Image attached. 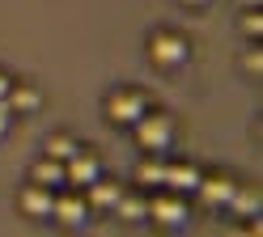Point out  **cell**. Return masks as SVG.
<instances>
[{
  "mask_svg": "<svg viewBox=\"0 0 263 237\" xmlns=\"http://www.w3.org/2000/svg\"><path fill=\"white\" fill-rule=\"evenodd\" d=\"M132 131H136V144L144 152H166L174 144V118L166 110H144L136 123H132Z\"/></svg>",
  "mask_w": 263,
  "mask_h": 237,
  "instance_id": "1",
  "label": "cell"
},
{
  "mask_svg": "<svg viewBox=\"0 0 263 237\" xmlns=\"http://www.w3.org/2000/svg\"><path fill=\"white\" fill-rule=\"evenodd\" d=\"M187 55H191V43H187V34H178V30H157L149 38V60L157 68H183Z\"/></svg>",
  "mask_w": 263,
  "mask_h": 237,
  "instance_id": "2",
  "label": "cell"
},
{
  "mask_svg": "<svg viewBox=\"0 0 263 237\" xmlns=\"http://www.w3.org/2000/svg\"><path fill=\"white\" fill-rule=\"evenodd\" d=\"M144 110H149V97H144L140 89H127V85H119V89L106 97V118L119 123V127H132Z\"/></svg>",
  "mask_w": 263,
  "mask_h": 237,
  "instance_id": "3",
  "label": "cell"
},
{
  "mask_svg": "<svg viewBox=\"0 0 263 237\" xmlns=\"http://www.w3.org/2000/svg\"><path fill=\"white\" fill-rule=\"evenodd\" d=\"M149 220H157V225H170V229L183 225V220H187V195L157 186V195H149Z\"/></svg>",
  "mask_w": 263,
  "mask_h": 237,
  "instance_id": "4",
  "label": "cell"
},
{
  "mask_svg": "<svg viewBox=\"0 0 263 237\" xmlns=\"http://www.w3.org/2000/svg\"><path fill=\"white\" fill-rule=\"evenodd\" d=\"M51 216L60 220V225H85V216H89V199L81 186H68V191H60L55 203H51Z\"/></svg>",
  "mask_w": 263,
  "mask_h": 237,
  "instance_id": "5",
  "label": "cell"
},
{
  "mask_svg": "<svg viewBox=\"0 0 263 237\" xmlns=\"http://www.w3.org/2000/svg\"><path fill=\"white\" fill-rule=\"evenodd\" d=\"M98 174H102V161H98L89 148H77L72 157L64 161V186H89Z\"/></svg>",
  "mask_w": 263,
  "mask_h": 237,
  "instance_id": "6",
  "label": "cell"
},
{
  "mask_svg": "<svg viewBox=\"0 0 263 237\" xmlns=\"http://www.w3.org/2000/svg\"><path fill=\"white\" fill-rule=\"evenodd\" d=\"M51 203H55V191L43 186V182H34V178H30V186H22V195H17V208L30 220H47L51 216Z\"/></svg>",
  "mask_w": 263,
  "mask_h": 237,
  "instance_id": "7",
  "label": "cell"
},
{
  "mask_svg": "<svg viewBox=\"0 0 263 237\" xmlns=\"http://www.w3.org/2000/svg\"><path fill=\"white\" fill-rule=\"evenodd\" d=\"M200 178H204V169L195 161H166V178H161V186H166V191H178V195H195Z\"/></svg>",
  "mask_w": 263,
  "mask_h": 237,
  "instance_id": "8",
  "label": "cell"
},
{
  "mask_svg": "<svg viewBox=\"0 0 263 237\" xmlns=\"http://www.w3.org/2000/svg\"><path fill=\"white\" fill-rule=\"evenodd\" d=\"M234 186H238V182L229 178V174H204L200 186H195V195H200L208 208H225L229 195H234Z\"/></svg>",
  "mask_w": 263,
  "mask_h": 237,
  "instance_id": "9",
  "label": "cell"
},
{
  "mask_svg": "<svg viewBox=\"0 0 263 237\" xmlns=\"http://www.w3.org/2000/svg\"><path fill=\"white\" fill-rule=\"evenodd\" d=\"M81 191H85V199H89V208H98V212H115V203H119V195H123V186L98 174V178H93L89 186H81Z\"/></svg>",
  "mask_w": 263,
  "mask_h": 237,
  "instance_id": "10",
  "label": "cell"
},
{
  "mask_svg": "<svg viewBox=\"0 0 263 237\" xmlns=\"http://www.w3.org/2000/svg\"><path fill=\"white\" fill-rule=\"evenodd\" d=\"M5 102H9L13 114H34L43 106V93L34 89V85H17V81H13V89L5 93Z\"/></svg>",
  "mask_w": 263,
  "mask_h": 237,
  "instance_id": "11",
  "label": "cell"
},
{
  "mask_svg": "<svg viewBox=\"0 0 263 237\" xmlns=\"http://www.w3.org/2000/svg\"><path fill=\"white\" fill-rule=\"evenodd\" d=\"M225 208H234L238 216L255 220V216H259V191H255V186H234V195H229Z\"/></svg>",
  "mask_w": 263,
  "mask_h": 237,
  "instance_id": "12",
  "label": "cell"
},
{
  "mask_svg": "<svg viewBox=\"0 0 263 237\" xmlns=\"http://www.w3.org/2000/svg\"><path fill=\"white\" fill-rule=\"evenodd\" d=\"M115 212H119V220H149V199L136 195V191H123Z\"/></svg>",
  "mask_w": 263,
  "mask_h": 237,
  "instance_id": "13",
  "label": "cell"
},
{
  "mask_svg": "<svg viewBox=\"0 0 263 237\" xmlns=\"http://www.w3.org/2000/svg\"><path fill=\"white\" fill-rule=\"evenodd\" d=\"M161 178H166V161H161V152H149L136 165V182L140 186H161Z\"/></svg>",
  "mask_w": 263,
  "mask_h": 237,
  "instance_id": "14",
  "label": "cell"
},
{
  "mask_svg": "<svg viewBox=\"0 0 263 237\" xmlns=\"http://www.w3.org/2000/svg\"><path fill=\"white\" fill-rule=\"evenodd\" d=\"M30 178H34V182H43V186H64V161H55V157H43V161H34Z\"/></svg>",
  "mask_w": 263,
  "mask_h": 237,
  "instance_id": "15",
  "label": "cell"
},
{
  "mask_svg": "<svg viewBox=\"0 0 263 237\" xmlns=\"http://www.w3.org/2000/svg\"><path fill=\"white\" fill-rule=\"evenodd\" d=\"M77 148H81V144H77V135H68V131H55L51 140H47V157H55V161H68Z\"/></svg>",
  "mask_w": 263,
  "mask_h": 237,
  "instance_id": "16",
  "label": "cell"
},
{
  "mask_svg": "<svg viewBox=\"0 0 263 237\" xmlns=\"http://www.w3.org/2000/svg\"><path fill=\"white\" fill-rule=\"evenodd\" d=\"M238 30L246 34V38H255V43H259V38H263V13H259V9H242Z\"/></svg>",
  "mask_w": 263,
  "mask_h": 237,
  "instance_id": "17",
  "label": "cell"
},
{
  "mask_svg": "<svg viewBox=\"0 0 263 237\" xmlns=\"http://www.w3.org/2000/svg\"><path fill=\"white\" fill-rule=\"evenodd\" d=\"M242 68H246L251 76H259V72H263V55H259V47H251V51L242 55Z\"/></svg>",
  "mask_w": 263,
  "mask_h": 237,
  "instance_id": "18",
  "label": "cell"
},
{
  "mask_svg": "<svg viewBox=\"0 0 263 237\" xmlns=\"http://www.w3.org/2000/svg\"><path fill=\"white\" fill-rule=\"evenodd\" d=\"M9 123H13V110H9V102L0 97V140H5V131H9Z\"/></svg>",
  "mask_w": 263,
  "mask_h": 237,
  "instance_id": "19",
  "label": "cell"
},
{
  "mask_svg": "<svg viewBox=\"0 0 263 237\" xmlns=\"http://www.w3.org/2000/svg\"><path fill=\"white\" fill-rule=\"evenodd\" d=\"M9 89H13V76H9V72H0V97H5Z\"/></svg>",
  "mask_w": 263,
  "mask_h": 237,
  "instance_id": "20",
  "label": "cell"
},
{
  "mask_svg": "<svg viewBox=\"0 0 263 237\" xmlns=\"http://www.w3.org/2000/svg\"><path fill=\"white\" fill-rule=\"evenodd\" d=\"M178 5H187V9H204V5H212V0H178Z\"/></svg>",
  "mask_w": 263,
  "mask_h": 237,
  "instance_id": "21",
  "label": "cell"
},
{
  "mask_svg": "<svg viewBox=\"0 0 263 237\" xmlns=\"http://www.w3.org/2000/svg\"><path fill=\"white\" fill-rule=\"evenodd\" d=\"M263 5V0H242V9H259Z\"/></svg>",
  "mask_w": 263,
  "mask_h": 237,
  "instance_id": "22",
  "label": "cell"
}]
</instances>
